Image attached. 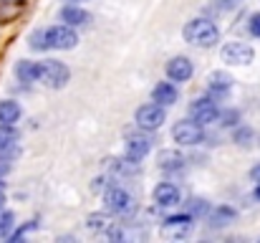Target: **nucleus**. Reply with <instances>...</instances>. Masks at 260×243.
<instances>
[{
    "mask_svg": "<svg viewBox=\"0 0 260 243\" xmlns=\"http://www.w3.org/2000/svg\"><path fill=\"white\" fill-rule=\"evenodd\" d=\"M182 36H184V41L192 43V46L210 48V46H215V41L220 38V31L215 28L212 20H207V18H194V20H189V23L182 28Z\"/></svg>",
    "mask_w": 260,
    "mask_h": 243,
    "instance_id": "nucleus-1",
    "label": "nucleus"
},
{
    "mask_svg": "<svg viewBox=\"0 0 260 243\" xmlns=\"http://www.w3.org/2000/svg\"><path fill=\"white\" fill-rule=\"evenodd\" d=\"M38 79L48 89H63L71 79V71L61 61H43V64H38Z\"/></svg>",
    "mask_w": 260,
    "mask_h": 243,
    "instance_id": "nucleus-2",
    "label": "nucleus"
},
{
    "mask_svg": "<svg viewBox=\"0 0 260 243\" xmlns=\"http://www.w3.org/2000/svg\"><path fill=\"white\" fill-rule=\"evenodd\" d=\"M43 38H46V48H61V51L76 48V43H79V36L71 25H53V28L43 31Z\"/></svg>",
    "mask_w": 260,
    "mask_h": 243,
    "instance_id": "nucleus-3",
    "label": "nucleus"
},
{
    "mask_svg": "<svg viewBox=\"0 0 260 243\" xmlns=\"http://www.w3.org/2000/svg\"><path fill=\"white\" fill-rule=\"evenodd\" d=\"M165 119H167V114H165V106H159V104H144V106H139L137 109V124L142 127V129H147V132H152V129H159L162 124H165Z\"/></svg>",
    "mask_w": 260,
    "mask_h": 243,
    "instance_id": "nucleus-4",
    "label": "nucleus"
},
{
    "mask_svg": "<svg viewBox=\"0 0 260 243\" xmlns=\"http://www.w3.org/2000/svg\"><path fill=\"white\" fill-rule=\"evenodd\" d=\"M174 142L179 145H200L205 132H202V124H197L194 119H184V122H177L172 129Z\"/></svg>",
    "mask_w": 260,
    "mask_h": 243,
    "instance_id": "nucleus-5",
    "label": "nucleus"
},
{
    "mask_svg": "<svg viewBox=\"0 0 260 243\" xmlns=\"http://www.w3.org/2000/svg\"><path fill=\"white\" fill-rule=\"evenodd\" d=\"M192 226H194V221L189 215H172L162 223L159 233H162V238H187L192 233Z\"/></svg>",
    "mask_w": 260,
    "mask_h": 243,
    "instance_id": "nucleus-6",
    "label": "nucleus"
},
{
    "mask_svg": "<svg viewBox=\"0 0 260 243\" xmlns=\"http://www.w3.org/2000/svg\"><path fill=\"white\" fill-rule=\"evenodd\" d=\"M152 150V137L144 132H134L129 134V142H126V160L132 162H142Z\"/></svg>",
    "mask_w": 260,
    "mask_h": 243,
    "instance_id": "nucleus-7",
    "label": "nucleus"
},
{
    "mask_svg": "<svg viewBox=\"0 0 260 243\" xmlns=\"http://www.w3.org/2000/svg\"><path fill=\"white\" fill-rule=\"evenodd\" d=\"M104 203H106V210L111 213H129L134 208V198L124 187H109L104 195Z\"/></svg>",
    "mask_w": 260,
    "mask_h": 243,
    "instance_id": "nucleus-8",
    "label": "nucleus"
},
{
    "mask_svg": "<svg viewBox=\"0 0 260 243\" xmlns=\"http://www.w3.org/2000/svg\"><path fill=\"white\" fill-rule=\"evenodd\" d=\"M253 48L248 46V43H228L225 48H222V61L225 64H233V66H248L250 61H253Z\"/></svg>",
    "mask_w": 260,
    "mask_h": 243,
    "instance_id": "nucleus-9",
    "label": "nucleus"
},
{
    "mask_svg": "<svg viewBox=\"0 0 260 243\" xmlns=\"http://www.w3.org/2000/svg\"><path fill=\"white\" fill-rule=\"evenodd\" d=\"M189 117H192L197 124H210V122L220 119L217 101H212V99H197V101L189 106Z\"/></svg>",
    "mask_w": 260,
    "mask_h": 243,
    "instance_id": "nucleus-10",
    "label": "nucleus"
},
{
    "mask_svg": "<svg viewBox=\"0 0 260 243\" xmlns=\"http://www.w3.org/2000/svg\"><path fill=\"white\" fill-rule=\"evenodd\" d=\"M154 200H157V205H162V208H172V205H179L182 193H179V187L172 185V182H159V185L154 187Z\"/></svg>",
    "mask_w": 260,
    "mask_h": 243,
    "instance_id": "nucleus-11",
    "label": "nucleus"
},
{
    "mask_svg": "<svg viewBox=\"0 0 260 243\" xmlns=\"http://www.w3.org/2000/svg\"><path fill=\"white\" fill-rule=\"evenodd\" d=\"M167 76L172 81H187L192 76V64H189V59H184V56L172 59V61L167 64Z\"/></svg>",
    "mask_w": 260,
    "mask_h": 243,
    "instance_id": "nucleus-12",
    "label": "nucleus"
},
{
    "mask_svg": "<svg viewBox=\"0 0 260 243\" xmlns=\"http://www.w3.org/2000/svg\"><path fill=\"white\" fill-rule=\"evenodd\" d=\"M152 99H154V104H159V106H170V104L177 101V89H174L172 84L162 81V84H157V86H154Z\"/></svg>",
    "mask_w": 260,
    "mask_h": 243,
    "instance_id": "nucleus-13",
    "label": "nucleus"
},
{
    "mask_svg": "<svg viewBox=\"0 0 260 243\" xmlns=\"http://www.w3.org/2000/svg\"><path fill=\"white\" fill-rule=\"evenodd\" d=\"M61 20H66V25H84V23L91 20V15L86 10L76 8V5H69V8L61 10Z\"/></svg>",
    "mask_w": 260,
    "mask_h": 243,
    "instance_id": "nucleus-14",
    "label": "nucleus"
},
{
    "mask_svg": "<svg viewBox=\"0 0 260 243\" xmlns=\"http://www.w3.org/2000/svg\"><path fill=\"white\" fill-rule=\"evenodd\" d=\"M230 86H233V76H230V74H225V71H215V74H210V91H212L215 96L228 94Z\"/></svg>",
    "mask_w": 260,
    "mask_h": 243,
    "instance_id": "nucleus-15",
    "label": "nucleus"
},
{
    "mask_svg": "<svg viewBox=\"0 0 260 243\" xmlns=\"http://www.w3.org/2000/svg\"><path fill=\"white\" fill-rule=\"evenodd\" d=\"M20 119L18 101H0V124H15Z\"/></svg>",
    "mask_w": 260,
    "mask_h": 243,
    "instance_id": "nucleus-16",
    "label": "nucleus"
},
{
    "mask_svg": "<svg viewBox=\"0 0 260 243\" xmlns=\"http://www.w3.org/2000/svg\"><path fill=\"white\" fill-rule=\"evenodd\" d=\"M210 221H212L215 228H225V226H230L235 221V210H230V208H215L212 215H210Z\"/></svg>",
    "mask_w": 260,
    "mask_h": 243,
    "instance_id": "nucleus-17",
    "label": "nucleus"
},
{
    "mask_svg": "<svg viewBox=\"0 0 260 243\" xmlns=\"http://www.w3.org/2000/svg\"><path fill=\"white\" fill-rule=\"evenodd\" d=\"M182 162H184V157H182L179 152H174V150L159 152V167H162V170H179Z\"/></svg>",
    "mask_w": 260,
    "mask_h": 243,
    "instance_id": "nucleus-18",
    "label": "nucleus"
},
{
    "mask_svg": "<svg viewBox=\"0 0 260 243\" xmlns=\"http://www.w3.org/2000/svg\"><path fill=\"white\" fill-rule=\"evenodd\" d=\"M18 79L23 81V84L38 81V64H33V61H20V64H18Z\"/></svg>",
    "mask_w": 260,
    "mask_h": 243,
    "instance_id": "nucleus-19",
    "label": "nucleus"
},
{
    "mask_svg": "<svg viewBox=\"0 0 260 243\" xmlns=\"http://www.w3.org/2000/svg\"><path fill=\"white\" fill-rule=\"evenodd\" d=\"M15 140H18V134H15L13 124H0V152L10 150L15 145Z\"/></svg>",
    "mask_w": 260,
    "mask_h": 243,
    "instance_id": "nucleus-20",
    "label": "nucleus"
},
{
    "mask_svg": "<svg viewBox=\"0 0 260 243\" xmlns=\"http://www.w3.org/2000/svg\"><path fill=\"white\" fill-rule=\"evenodd\" d=\"M13 226H15V218H13V213L0 208V238L10 236V233H13Z\"/></svg>",
    "mask_w": 260,
    "mask_h": 243,
    "instance_id": "nucleus-21",
    "label": "nucleus"
},
{
    "mask_svg": "<svg viewBox=\"0 0 260 243\" xmlns=\"http://www.w3.org/2000/svg\"><path fill=\"white\" fill-rule=\"evenodd\" d=\"M106 221H109V218H106L104 213H96V215H91V218H88V223H86V226L91 228V231H104V228L109 226Z\"/></svg>",
    "mask_w": 260,
    "mask_h": 243,
    "instance_id": "nucleus-22",
    "label": "nucleus"
},
{
    "mask_svg": "<svg viewBox=\"0 0 260 243\" xmlns=\"http://www.w3.org/2000/svg\"><path fill=\"white\" fill-rule=\"evenodd\" d=\"M30 46L33 48H46V38H43V31H38L33 38H30Z\"/></svg>",
    "mask_w": 260,
    "mask_h": 243,
    "instance_id": "nucleus-23",
    "label": "nucleus"
},
{
    "mask_svg": "<svg viewBox=\"0 0 260 243\" xmlns=\"http://www.w3.org/2000/svg\"><path fill=\"white\" fill-rule=\"evenodd\" d=\"M250 33H253V36H258V38H260V13H258V15H253V18H250Z\"/></svg>",
    "mask_w": 260,
    "mask_h": 243,
    "instance_id": "nucleus-24",
    "label": "nucleus"
},
{
    "mask_svg": "<svg viewBox=\"0 0 260 243\" xmlns=\"http://www.w3.org/2000/svg\"><path fill=\"white\" fill-rule=\"evenodd\" d=\"M238 122V112H228L222 114V124H235Z\"/></svg>",
    "mask_w": 260,
    "mask_h": 243,
    "instance_id": "nucleus-25",
    "label": "nucleus"
},
{
    "mask_svg": "<svg viewBox=\"0 0 260 243\" xmlns=\"http://www.w3.org/2000/svg\"><path fill=\"white\" fill-rule=\"evenodd\" d=\"M189 203H192V210H197V213H202V210H205V200H194V198H192Z\"/></svg>",
    "mask_w": 260,
    "mask_h": 243,
    "instance_id": "nucleus-26",
    "label": "nucleus"
},
{
    "mask_svg": "<svg viewBox=\"0 0 260 243\" xmlns=\"http://www.w3.org/2000/svg\"><path fill=\"white\" fill-rule=\"evenodd\" d=\"M250 177H253V182H255V185H260V165H255V167L250 170Z\"/></svg>",
    "mask_w": 260,
    "mask_h": 243,
    "instance_id": "nucleus-27",
    "label": "nucleus"
},
{
    "mask_svg": "<svg viewBox=\"0 0 260 243\" xmlns=\"http://www.w3.org/2000/svg\"><path fill=\"white\" fill-rule=\"evenodd\" d=\"M3 203H5V193H3V185H0V208H3Z\"/></svg>",
    "mask_w": 260,
    "mask_h": 243,
    "instance_id": "nucleus-28",
    "label": "nucleus"
},
{
    "mask_svg": "<svg viewBox=\"0 0 260 243\" xmlns=\"http://www.w3.org/2000/svg\"><path fill=\"white\" fill-rule=\"evenodd\" d=\"M258 198H260V185H258Z\"/></svg>",
    "mask_w": 260,
    "mask_h": 243,
    "instance_id": "nucleus-29",
    "label": "nucleus"
}]
</instances>
